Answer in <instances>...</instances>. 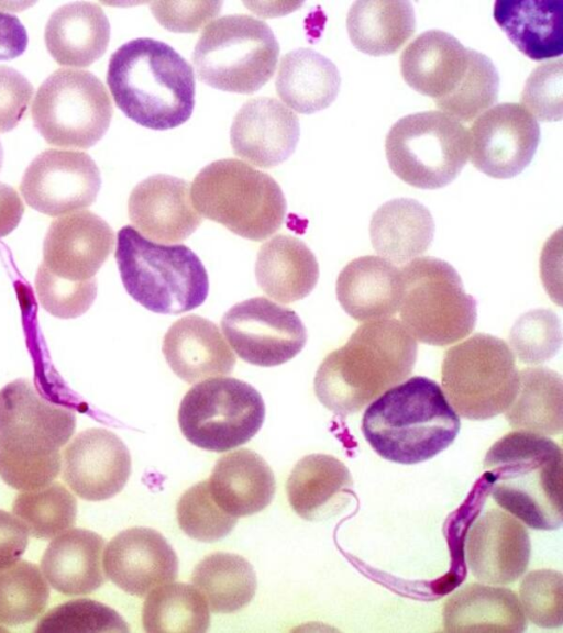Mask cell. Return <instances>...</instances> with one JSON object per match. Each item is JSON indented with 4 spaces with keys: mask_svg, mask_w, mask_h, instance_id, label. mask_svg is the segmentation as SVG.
<instances>
[{
    "mask_svg": "<svg viewBox=\"0 0 563 633\" xmlns=\"http://www.w3.org/2000/svg\"><path fill=\"white\" fill-rule=\"evenodd\" d=\"M417 353L416 340L399 320L367 321L322 360L314 376V393L339 415L356 413L405 380Z\"/></svg>",
    "mask_w": 563,
    "mask_h": 633,
    "instance_id": "cell-1",
    "label": "cell"
},
{
    "mask_svg": "<svg viewBox=\"0 0 563 633\" xmlns=\"http://www.w3.org/2000/svg\"><path fill=\"white\" fill-rule=\"evenodd\" d=\"M107 85L125 116L151 130L181 125L195 107L192 67L172 46L154 38L121 45L109 59Z\"/></svg>",
    "mask_w": 563,
    "mask_h": 633,
    "instance_id": "cell-2",
    "label": "cell"
},
{
    "mask_svg": "<svg viewBox=\"0 0 563 633\" xmlns=\"http://www.w3.org/2000/svg\"><path fill=\"white\" fill-rule=\"evenodd\" d=\"M459 414L432 379L413 376L366 408L362 432L384 459L412 465L449 447L460 431Z\"/></svg>",
    "mask_w": 563,
    "mask_h": 633,
    "instance_id": "cell-3",
    "label": "cell"
},
{
    "mask_svg": "<svg viewBox=\"0 0 563 633\" xmlns=\"http://www.w3.org/2000/svg\"><path fill=\"white\" fill-rule=\"evenodd\" d=\"M495 502L531 529L561 526L562 451L545 435L514 431L495 442L483 462Z\"/></svg>",
    "mask_w": 563,
    "mask_h": 633,
    "instance_id": "cell-4",
    "label": "cell"
},
{
    "mask_svg": "<svg viewBox=\"0 0 563 633\" xmlns=\"http://www.w3.org/2000/svg\"><path fill=\"white\" fill-rule=\"evenodd\" d=\"M114 257L126 292L152 312L179 314L207 299V270L186 245L156 243L125 225L117 234Z\"/></svg>",
    "mask_w": 563,
    "mask_h": 633,
    "instance_id": "cell-5",
    "label": "cell"
},
{
    "mask_svg": "<svg viewBox=\"0 0 563 633\" xmlns=\"http://www.w3.org/2000/svg\"><path fill=\"white\" fill-rule=\"evenodd\" d=\"M190 195L197 212L251 241L273 235L286 216V199L277 181L235 158L203 167Z\"/></svg>",
    "mask_w": 563,
    "mask_h": 633,
    "instance_id": "cell-6",
    "label": "cell"
},
{
    "mask_svg": "<svg viewBox=\"0 0 563 633\" xmlns=\"http://www.w3.org/2000/svg\"><path fill=\"white\" fill-rule=\"evenodd\" d=\"M400 322L417 341L453 344L472 333L476 301L465 292L454 267L437 257H417L400 269Z\"/></svg>",
    "mask_w": 563,
    "mask_h": 633,
    "instance_id": "cell-7",
    "label": "cell"
},
{
    "mask_svg": "<svg viewBox=\"0 0 563 633\" xmlns=\"http://www.w3.org/2000/svg\"><path fill=\"white\" fill-rule=\"evenodd\" d=\"M278 56L279 44L264 21L231 14L205 27L194 48L192 63L206 85L250 95L273 77Z\"/></svg>",
    "mask_w": 563,
    "mask_h": 633,
    "instance_id": "cell-8",
    "label": "cell"
},
{
    "mask_svg": "<svg viewBox=\"0 0 563 633\" xmlns=\"http://www.w3.org/2000/svg\"><path fill=\"white\" fill-rule=\"evenodd\" d=\"M443 393L455 412L468 420H487L514 401L519 370L507 343L475 333L445 351L441 365Z\"/></svg>",
    "mask_w": 563,
    "mask_h": 633,
    "instance_id": "cell-9",
    "label": "cell"
},
{
    "mask_svg": "<svg viewBox=\"0 0 563 633\" xmlns=\"http://www.w3.org/2000/svg\"><path fill=\"white\" fill-rule=\"evenodd\" d=\"M385 154L391 171L419 189L451 184L470 156L468 130L441 111L406 115L390 127Z\"/></svg>",
    "mask_w": 563,
    "mask_h": 633,
    "instance_id": "cell-10",
    "label": "cell"
},
{
    "mask_svg": "<svg viewBox=\"0 0 563 633\" xmlns=\"http://www.w3.org/2000/svg\"><path fill=\"white\" fill-rule=\"evenodd\" d=\"M112 113L102 81L70 68L57 69L42 82L31 109L34 127L47 144L84 149L101 140Z\"/></svg>",
    "mask_w": 563,
    "mask_h": 633,
    "instance_id": "cell-11",
    "label": "cell"
},
{
    "mask_svg": "<svg viewBox=\"0 0 563 633\" xmlns=\"http://www.w3.org/2000/svg\"><path fill=\"white\" fill-rule=\"evenodd\" d=\"M264 419L261 393L231 377L196 384L178 408V425L186 440L217 453L247 443L261 430Z\"/></svg>",
    "mask_w": 563,
    "mask_h": 633,
    "instance_id": "cell-12",
    "label": "cell"
},
{
    "mask_svg": "<svg viewBox=\"0 0 563 633\" xmlns=\"http://www.w3.org/2000/svg\"><path fill=\"white\" fill-rule=\"evenodd\" d=\"M75 429V411L42 397L30 380L0 390V459L59 463Z\"/></svg>",
    "mask_w": 563,
    "mask_h": 633,
    "instance_id": "cell-13",
    "label": "cell"
},
{
    "mask_svg": "<svg viewBox=\"0 0 563 633\" xmlns=\"http://www.w3.org/2000/svg\"><path fill=\"white\" fill-rule=\"evenodd\" d=\"M221 327L236 355L261 367L278 366L292 359L307 342V331L299 315L265 297L231 307L222 316Z\"/></svg>",
    "mask_w": 563,
    "mask_h": 633,
    "instance_id": "cell-14",
    "label": "cell"
},
{
    "mask_svg": "<svg viewBox=\"0 0 563 633\" xmlns=\"http://www.w3.org/2000/svg\"><path fill=\"white\" fill-rule=\"evenodd\" d=\"M100 187V170L87 153L49 148L26 167L20 191L35 211L58 216L90 207Z\"/></svg>",
    "mask_w": 563,
    "mask_h": 633,
    "instance_id": "cell-15",
    "label": "cell"
},
{
    "mask_svg": "<svg viewBox=\"0 0 563 633\" xmlns=\"http://www.w3.org/2000/svg\"><path fill=\"white\" fill-rule=\"evenodd\" d=\"M468 137L472 165L492 178L508 179L531 163L541 133L538 121L521 104L504 102L482 113Z\"/></svg>",
    "mask_w": 563,
    "mask_h": 633,
    "instance_id": "cell-16",
    "label": "cell"
},
{
    "mask_svg": "<svg viewBox=\"0 0 563 633\" xmlns=\"http://www.w3.org/2000/svg\"><path fill=\"white\" fill-rule=\"evenodd\" d=\"M131 474V456L122 440L106 429L80 432L65 448L63 477L80 498L101 501L118 495Z\"/></svg>",
    "mask_w": 563,
    "mask_h": 633,
    "instance_id": "cell-17",
    "label": "cell"
},
{
    "mask_svg": "<svg viewBox=\"0 0 563 633\" xmlns=\"http://www.w3.org/2000/svg\"><path fill=\"white\" fill-rule=\"evenodd\" d=\"M102 565L117 587L137 597L178 576V558L173 547L159 532L143 526L117 534L106 546Z\"/></svg>",
    "mask_w": 563,
    "mask_h": 633,
    "instance_id": "cell-18",
    "label": "cell"
},
{
    "mask_svg": "<svg viewBox=\"0 0 563 633\" xmlns=\"http://www.w3.org/2000/svg\"><path fill=\"white\" fill-rule=\"evenodd\" d=\"M530 553L526 528L514 515L499 509H489L482 514L467 533V566L484 584L516 581L526 571Z\"/></svg>",
    "mask_w": 563,
    "mask_h": 633,
    "instance_id": "cell-19",
    "label": "cell"
},
{
    "mask_svg": "<svg viewBox=\"0 0 563 633\" xmlns=\"http://www.w3.org/2000/svg\"><path fill=\"white\" fill-rule=\"evenodd\" d=\"M113 246L110 225L90 211H78L51 223L41 264L58 277L85 281L93 278Z\"/></svg>",
    "mask_w": 563,
    "mask_h": 633,
    "instance_id": "cell-20",
    "label": "cell"
},
{
    "mask_svg": "<svg viewBox=\"0 0 563 633\" xmlns=\"http://www.w3.org/2000/svg\"><path fill=\"white\" fill-rule=\"evenodd\" d=\"M299 136L297 114L279 100L268 97L246 101L230 130L233 153L262 168H272L288 159Z\"/></svg>",
    "mask_w": 563,
    "mask_h": 633,
    "instance_id": "cell-21",
    "label": "cell"
},
{
    "mask_svg": "<svg viewBox=\"0 0 563 633\" xmlns=\"http://www.w3.org/2000/svg\"><path fill=\"white\" fill-rule=\"evenodd\" d=\"M128 210L135 229L156 243L184 241L202 222L192 204L189 184L165 174L139 182L130 193Z\"/></svg>",
    "mask_w": 563,
    "mask_h": 633,
    "instance_id": "cell-22",
    "label": "cell"
},
{
    "mask_svg": "<svg viewBox=\"0 0 563 633\" xmlns=\"http://www.w3.org/2000/svg\"><path fill=\"white\" fill-rule=\"evenodd\" d=\"M162 351L174 374L188 384L229 375L236 363L219 327L197 314L180 318L170 325Z\"/></svg>",
    "mask_w": 563,
    "mask_h": 633,
    "instance_id": "cell-23",
    "label": "cell"
},
{
    "mask_svg": "<svg viewBox=\"0 0 563 633\" xmlns=\"http://www.w3.org/2000/svg\"><path fill=\"white\" fill-rule=\"evenodd\" d=\"M466 47L452 34L429 30L419 34L402 51L400 74L415 91L434 100L456 87L467 66Z\"/></svg>",
    "mask_w": 563,
    "mask_h": 633,
    "instance_id": "cell-24",
    "label": "cell"
},
{
    "mask_svg": "<svg viewBox=\"0 0 563 633\" xmlns=\"http://www.w3.org/2000/svg\"><path fill=\"white\" fill-rule=\"evenodd\" d=\"M335 290L341 307L354 320L388 319L399 309L400 270L379 256L357 257L341 270Z\"/></svg>",
    "mask_w": 563,
    "mask_h": 633,
    "instance_id": "cell-25",
    "label": "cell"
},
{
    "mask_svg": "<svg viewBox=\"0 0 563 633\" xmlns=\"http://www.w3.org/2000/svg\"><path fill=\"white\" fill-rule=\"evenodd\" d=\"M353 480L347 467L327 454H310L297 462L287 484L291 509L301 519L321 521L349 503Z\"/></svg>",
    "mask_w": 563,
    "mask_h": 633,
    "instance_id": "cell-26",
    "label": "cell"
},
{
    "mask_svg": "<svg viewBox=\"0 0 563 633\" xmlns=\"http://www.w3.org/2000/svg\"><path fill=\"white\" fill-rule=\"evenodd\" d=\"M213 500L232 517H249L264 510L276 490L275 477L265 459L241 448L221 456L208 479Z\"/></svg>",
    "mask_w": 563,
    "mask_h": 633,
    "instance_id": "cell-27",
    "label": "cell"
},
{
    "mask_svg": "<svg viewBox=\"0 0 563 633\" xmlns=\"http://www.w3.org/2000/svg\"><path fill=\"white\" fill-rule=\"evenodd\" d=\"M44 40L57 64L88 67L106 53L110 23L98 4L76 1L52 13L45 26Z\"/></svg>",
    "mask_w": 563,
    "mask_h": 633,
    "instance_id": "cell-28",
    "label": "cell"
},
{
    "mask_svg": "<svg viewBox=\"0 0 563 633\" xmlns=\"http://www.w3.org/2000/svg\"><path fill=\"white\" fill-rule=\"evenodd\" d=\"M104 540L85 529L57 535L45 549L41 568L49 585L67 596L88 595L104 581L102 569Z\"/></svg>",
    "mask_w": 563,
    "mask_h": 633,
    "instance_id": "cell-29",
    "label": "cell"
},
{
    "mask_svg": "<svg viewBox=\"0 0 563 633\" xmlns=\"http://www.w3.org/2000/svg\"><path fill=\"white\" fill-rule=\"evenodd\" d=\"M443 625L446 632L521 633L527 622L512 590L467 584L444 602Z\"/></svg>",
    "mask_w": 563,
    "mask_h": 633,
    "instance_id": "cell-30",
    "label": "cell"
},
{
    "mask_svg": "<svg viewBox=\"0 0 563 633\" xmlns=\"http://www.w3.org/2000/svg\"><path fill=\"white\" fill-rule=\"evenodd\" d=\"M495 22L530 59L541 62L563 53L562 0H497Z\"/></svg>",
    "mask_w": 563,
    "mask_h": 633,
    "instance_id": "cell-31",
    "label": "cell"
},
{
    "mask_svg": "<svg viewBox=\"0 0 563 633\" xmlns=\"http://www.w3.org/2000/svg\"><path fill=\"white\" fill-rule=\"evenodd\" d=\"M261 289L282 303L307 297L319 279V265L311 249L298 237L278 234L264 243L255 263Z\"/></svg>",
    "mask_w": 563,
    "mask_h": 633,
    "instance_id": "cell-32",
    "label": "cell"
},
{
    "mask_svg": "<svg viewBox=\"0 0 563 633\" xmlns=\"http://www.w3.org/2000/svg\"><path fill=\"white\" fill-rule=\"evenodd\" d=\"M434 230L429 209L411 198H396L383 203L369 223L375 252L399 265L424 254L432 243Z\"/></svg>",
    "mask_w": 563,
    "mask_h": 633,
    "instance_id": "cell-33",
    "label": "cell"
},
{
    "mask_svg": "<svg viewBox=\"0 0 563 633\" xmlns=\"http://www.w3.org/2000/svg\"><path fill=\"white\" fill-rule=\"evenodd\" d=\"M341 86L338 67L311 48H297L285 54L275 80L278 96L292 110L311 114L328 108Z\"/></svg>",
    "mask_w": 563,
    "mask_h": 633,
    "instance_id": "cell-34",
    "label": "cell"
},
{
    "mask_svg": "<svg viewBox=\"0 0 563 633\" xmlns=\"http://www.w3.org/2000/svg\"><path fill=\"white\" fill-rule=\"evenodd\" d=\"M353 46L371 56L395 54L413 35V7L406 0L355 1L346 15Z\"/></svg>",
    "mask_w": 563,
    "mask_h": 633,
    "instance_id": "cell-35",
    "label": "cell"
},
{
    "mask_svg": "<svg viewBox=\"0 0 563 633\" xmlns=\"http://www.w3.org/2000/svg\"><path fill=\"white\" fill-rule=\"evenodd\" d=\"M562 376L547 367L523 368L519 387L505 411L508 424L517 431L558 435L563 424Z\"/></svg>",
    "mask_w": 563,
    "mask_h": 633,
    "instance_id": "cell-36",
    "label": "cell"
},
{
    "mask_svg": "<svg viewBox=\"0 0 563 633\" xmlns=\"http://www.w3.org/2000/svg\"><path fill=\"white\" fill-rule=\"evenodd\" d=\"M191 582L214 613H233L243 609L254 598L257 587L251 563L225 552L205 556L195 566Z\"/></svg>",
    "mask_w": 563,
    "mask_h": 633,
    "instance_id": "cell-37",
    "label": "cell"
},
{
    "mask_svg": "<svg viewBox=\"0 0 563 633\" xmlns=\"http://www.w3.org/2000/svg\"><path fill=\"white\" fill-rule=\"evenodd\" d=\"M209 611L206 599L194 585L172 581L147 593L142 624L150 633H203L210 624Z\"/></svg>",
    "mask_w": 563,
    "mask_h": 633,
    "instance_id": "cell-38",
    "label": "cell"
},
{
    "mask_svg": "<svg viewBox=\"0 0 563 633\" xmlns=\"http://www.w3.org/2000/svg\"><path fill=\"white\" fill-rule=\"evenodd\" d=\"M14 515L37 538H53L74 526L77 501L59 482L18 495L12 504Z\"/></svg>",
    "mask_w": 563,
    "mask_h": 633,
    "instance_id": "cell-39",
    "label": "cell"
},
{
    "mask_svg": "<svg viewBox=\"0 0 563 633\" xmlns=\"http://www.w3.org/2000/svg\"><path fill=\"white\" fill-rule=\"evenodd\" d=\"M467 66L463 77L448 96L434 100L444 114L461 122H471L498 99L499 75L489 57L468 48Z\"/></svg>",
    "mask_w": 563,
    "mask_h": 633,
    "instance_id": "cell-40",
    "label": "cell"
},
{
    "mask_svg": "<svg viewBox=\"0 0 563 633\" xmlns=\"http://www.w3.org/2000/svg\"><path fill=\"white\" fill-rule=\"evenodd\" d=\"M48 598V585L36 565L18 560L0 569V624L15 626L33 621Z\"/></svg>",
    "mask_w": 563,
    "mask_h": 633,
    "instance_id": "cell-41",
    "label": "cell"
},
{
    "mask_svg": "<svg viewBox=\"0 0 563 633\" xmlns=\"http://www.w3.org/2000/svg\"><path fill=\"white\" fill-rule=\"evenodd\" d=\"M176 518L186 535L206 543L223 538L238 522V518L223 511L213 500L208 480L195 484L181 495Z\"/></svg>",
    "mask_w": 563,
    "mask_h": 633,
    "instance_id": "cell-42",
    "label": "cell"
},
{
    "mask_svg": "<svg viewBox=\"0 0 563 633\" xmlns=\"http://www.w3.org/2000/svg\"><path fill=\"white\" fill-rule=\"evenodd\" d=\"M562 343L561 321L549 309L523 313L509 333L510 349L525 364L537 365L552 358Z\"/></svg>",
    "mask_w": 563,
    "mask_h": 633,
    "instance_id": "cell-43",
    "label": "cell"
},
{
    "mask_svg": "<svg viewBox=\"0 0 563 633\" xmlns=\"http://www.w3.org/2000/svg\"><path fill=\"white\" fill-rule=\"evenodd\" d=\"M36 632H129L128 623L112 608L91 599H77L49 610Z\"/></svg>",
    "mask_w": 563,
    "mask_h": 633,
    "instance_id": "cell-44",
    "label": "cell"
},
{
    "mask_svg": "<svg viewBox=\"0 0 563 633\" xmlns=\"http://www.w3.org/2000/svg\"><path fill=\"white\" fill-rule=\"evenodd\" d=\"M519 601L525 615L540 628L563 623V577L553 569L532 570L522 579Z\"/></svg>",
    "mask_w": 563,
    "mask_h": 633,
    "instance_id": "cell-45",
    "label": "cell"
},
{
    "mask_svg": "<svg viewBox=\"0 0 563 633\" xmlns=\"http://www.w3.org/2000/svg\"><path fill=\"white\" fill-rule=\"evenodd\" d=\"M35 290L41 306L59 319H74L84 314L97 296V280L71 281L58 277L42 264L35 276Z\"/></svg>",
    "mask_w": 563,
    "mask_h": 633,
    "instance_id": "cell-46",
    "label": "cell"
},
{
    "mask_svg": "<svg viewBox=\"0 0 563 633\" xmlns=\"http://www.w3.org/2000/svg\"><path fill=\"white\" fill-rule=\"evenodd\" d=\"M563 65L562 59L550 60L536 67L521 92V106L542 122L562 119Z\"/></svg>",
    "mask_w": 563,
    "mask_h": 633,
    "instance_id": "cell-47",
    "label": "cell"
},
{
    "mask_svg": "<svg viewBox=\"0 0 563 633\" xmlns=\"http://www.w3.org/2000/svg\"><path fill=\"white\" fill-rule=\"evenodd\" d=\"M221 1H154L151 11L158 23L172 32H196L216 16Z\"/></svg>",
    "mask_w": 563,
    "mask_h": 633,
    "instance_id": "cell-48",
    "label": "cell"
},
{
    "mask_svg": "<svg viewBox=\"0 0 563 633\" xmlns=\"http://www.w3.org/2000/svg\"><path fill=\"white\" fill-rule=\"evenodd\" d=\"M32 84L12 67L0 65V132L13 130L33 97Z\"/></svg>",
    "mask_w": 563,
    "mask_h": 633,
    "instance_id": "cell-49",
    "label": "cell"
},
{
    "mask_svg": "<svg viewBox=\"0 0 563 633\" xmlns=\"http://www.w3.org/2000/svg\"><path fill=\"white\" fill-rule=\"evenodd\" d=\"M29 542V532L16 518L0 509V569L19 560Z\"/></svg>",
    "mask_w": 563,
    "mask_h": 633,
    "instance_id": "cell-50",
    "label": "cell"
},
{
    "mask_svg": "<svg viewBox=\"0 0 563 633\" xmlns=\"http://www.w3.org/2000/svg\"><path fill=\"white\" fill-rule=\"evenodd\" d=\"M27 42V32L19 18L0 11V60L22 55Z\"/></svg>",
    "mask_w": 563,
    "mask_h": 633,
    "instance_id": "cell-51",
    "label": "cell"
},
{
    "mask_svg": "<svg viewBox=\"0 0 563 633\" xmlns=\"http://www.w3.org/2000/svg\"><path fill=\"white\" fill-rule=\"evenodd\" d=\"M23 213L24 204L16 190L0 182V238L19 225Z\"/></svg>",
    "mask_w": 563,
    "mask_h": 633,
    "instance_id": "cell-52",
    "label": "cell"
},
{
    "mask_svg": "<svg viewBox=\"0 0 563 633\" xmlns=\"http://www.w3.org/2000/svg\"><path fill=\"white\" fill-rule=\"evenodd\" d=\"M2 162H3V149H2L1 142H0V169L2 167Z\"/></svg>",
    "mask_w": 563,
    "mask_h": 633,
    "instance_id": "cell-53",
    "label": "cell"
}]
</instances>
